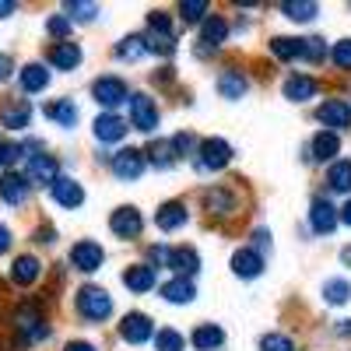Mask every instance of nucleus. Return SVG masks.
<instances>
[{
    "label": "nucleus",
    "instance_id": "1",
    "mask_svg": "<svg viewBox=\"0 0 351 351\" xmlns=\"http://www.w3.org/2000/svg\"><path fill=\"white\" fill-rule=\"evenodd\" d=\"M74 306H77V316L88 319V324H106V319L112 316V295L99 285H84L77 291Z\"/></svg>",
    "mask_w": 351,
    "mask_h": 351
},
{
    "label": "nucleus",
    "instance_id": "2",
    "mask_svg": "<svg viewBox=\"0 0 351 351\" xmlns=\"http://www.w3.org/2000/svg\"><path fill=\"white\" fill-rule=\"evenodd\" d=\"M14 330H18L28 344H39V341H46V337H49L46 316H43V313H39V306H32V302H25V306H18V309H14Z\"/></svg>",
    "mask_w": 351,
    "mask_h": 351
},
{
    "label": "nucleus",
    "instance_id": "3",
    "mask_svg": "<svg viewBox=\"0 0 351 351\" xmlns=\"http://www.w3.org/2000/svg\"><path fill=\"white\" fill-rule=\"evenodd\" d=\"M232 144L225 137H204L200 141V148H197V165L204 172H221L228 162H232Z\"/></svg>",
    "mask_w": 351,
    "mask_h": 351
},
{
    "label": "nucleus",
    "instance_id": "4",
    "mask_svg": "<svg viewBox=\"0 0 351 351\" xmlns=\"http://www.w3.org/2000/svg\"><path fill=\"white\" fill-rule=\"evenodd\" d=\"M127 106H130V127H134V130L152 134V130L158 127V106L144 95V92H130Z\"/></svg>",
    "mask_w": 351,
    "mask_h": 351
},
{
    "label": "nucleus",
    "instance_id": "5",
    "mask_svg": "<svg viewBox=\"0 0 351 351\" xmlns=\"http://www.w3.org/2000/svg\"><path fill=\"white\" fill-rule=\"evenodd\" d=\"M92 95H95V102H99L102 109H116V106H123V102L130 99V88H127L123 77L106 74V77H99V81L92 84Z\"/></svg>",
    "mask_w": 351,
    "mask_h": 351
},
{
    "label": "nucleus",
    "instance_id": "6",
    "mask_svg": "<svg viewBox=\"0 0 351 351\" xmlns=\"http://www.w3.org/2000/svg\"><path fill=\"white\" fill-rule=\"evenodd\" d=\"M102 263H106V250H102L99 243L81 239V243L71 246V267H74V271H81V274H95Z\"/></svg>",
    "mask_w": 351,
    "mask_h": 351
},
{
    "label": "nucleus",
    "instance_id": "7",
    "mask_svg": "<svg viewBox=\"0 0 351 351\" xmlns=\"http://www.w3.org/2000/svg\"><path fill=\"white\" fill-rule=\"evenodd\" d=\"M109 165H112L116 180L130 183V180H141V172H144V165H148V158H144V152H137V148H123V152L109 155Z\"/></svg>",
    "mask_w": 351,
    "mask_h": 351
},
{
    "label": "nucleus",
    "instance_id": "8",
    "mask_svg": "<svg viewBox=\"0 0 351 351\" xmlns=\"http://www.w3.org/2000/svg\"><path fill=\"white\" fill-rule=\"evenodd\" d=\"M56 176H60V165H56L53 155H28V169H25V180L28 186H53Z\"/></svg>",
    "mask_w": 351,
    "mask_h": 351
},
{
    "label": "nucleus",
    "instance_id": "9",
    "mask_svg": "<svg viewBox=\"0 0 351 351\" xmlns=\"http://www.w3.org/2000/svg\"><path fill=\"white\" fill-rule=\"evenodd\" d=\"M316 120L324 123L330 134L348 130V127H351V102H344V99H327L324 106L316 109Z\"/></svg>",
    "mask_w": 351,
    "mask_h": 351
},
{
    "label": "nucleus",
    "instance_id": "10",
    "mask_svg": "<svg viewBox=\"0 0 351 351\" xmlns=\"http://www.w3.org/2000/svg\"><path fill=\"white\" fill-rule=\"evenodd\" d=\"M337 221H341V215H337L334 204L327 197H313V204H309V225H313L316 236H330V232L337 228Z\"/></svg>",
    "mask_w": 351,
    "mask_h": 351
},
{
    "label": "nucleus",
    "instance_id": "11",
    "mask_svg": "<svg viewBox=\"0 0 351 351\" xmlns=\"http://www.w3.org/2000/svg\"><path fill=\"white\" fill-rule=\"evenodd\" d=\"M109 228H112V236H120V239H137L141 228H144V218H141L137 208H116L112 218H109Z\"/></svg>",
    "mask_w": 351,
    "mask_h": 351
},
{
    "label": "nucleus",
    "instance_id": "12",
    "mask_svg": "<svg viewBox=\"0 0 351 351\" xmlns=\"http://www.w3.org/2000/svg\"><path fill=\"white\" fill-rule=\"evenodd\" d=\"M120 337L127 344H144L148 337H155V327H152V316H144V313H127L120 319Z\"/></svg>",
    "mask_w": 351,
    "mask_h": 351
},
{
    "label": "nucleus",
    "instance_id": "13",
    "mask_svg": "<svg viewBox=\"0 0 351 351\" xmlns=\"http://www.w3.org/2000/svg\"><path fill=\"white\" fill-rule=\"evenodd\" d=\"M49 197L60 204V208H71V211L84 204V190H81L77 180H71V176H56V183L49 186Z\"/></svg>",
    "mask_w": 351,
    "mask_h": 351
},
{
    "label": "nucleus",
    "instance_id": "14",
    "mask_svg": "<svg viewBox=\"0 0 351 351\" xmlns=\"http://www.w3.org/2000/svg\"><path fill=\"white\" fill-rule=\"evenodd\" d=\"M28 180H25V172H4L0 176V200L11 204V208H21V204L28 200Z\"/></svg>",
    "mask_w": 351,
    "mask_h": 351
},
{
    "label": "nucleus",
    "instance_id": "15",
    "mask_svg": "<svg viewBox=\"0 0 351 351\" xmlns=\"http://www.w3.org/2000/svg\"><path fill=\"white\" fill-rule=\"evenodd\" d=\"M200 200H204V208H208L211 215H218V218L236 215V208H239L236 193L225 190V186H211V190H204V193H200Z\"/></svg>",
    "mask_w": 351,
    "mask_h": 351
},
{
    "label": "nucleus",
    "instance_id": "16",
    "mask_svg": "<svg viewBox=\"0 0 351 351\" xmlns=\"http://www.w3.org/2000/svg\"><path fill=\"white\" fill-rule=\"evenodd\" d=\"M341 155V137L330 134V130H319L313 141H309V148H306V158L309 162H330Z\"/></svg>",
    "mask_w": 351,
    "mask_h": 351
},
{
    "label": "nucleus",
    "instance_id": "17",
    "mask_svg": "<svg viewBox=\"0 0 351 351\" xmlns=\"http://www.w3.org/2000/svg\"><path fill=\"white\" fill-rule=\"evenodd\" d=\"M232 274L236 278H260L263 274V256H260V250H250V246H243V250H236L232 253Z\"/></svg>",
    "mask_w": 351,
    "mask_h": 351
},
{
    "label": "nucleus",
    "instance_id": "18",
    "mask_svg": "<svg viewBox=\"0 0 351 351\" xmlns=\"http://www.w3.org/2000/svg\"><path fill=\"white\" fill-rule=\"evenodd\" d=\"M169 271H176L180 278H193L200 271V256L193 246H172L169 250V263H165Z\"/></svg>",
    "mask_w": 351,
    "mask_h": 351
},
{
    "label": "nucleus",
    "instance_id": "19",
    "mask_svg": "<svg viewBox=\"0 0 351 351\" xmlns=\"http://www.w3.org/2000/svg\"><path fill=\"white\" fill-rule=\"evenodd\" d=\"M127 120H120L116 112H102L99 120H95V141H102V144H116V141H123L127 137Z\"/></svg>",
    "mask_w": 351,
    "mask_h": 351
},
{
    "label": "nucleus",
    "instance_id": "20",
    "mask_svg": "<svg viewBox=\"0 0 351 351\" xmlns=\"http://www.w3.org/2000/svg\"><path fill=\"white\" fill-rule=\"evenodd\" d=\"M186 218H190V211H186V204H183V200H169V204H162V208L155 211V225H158L162 232L183 228Z\"/></svg>",
    "mask_w": 351,
    "mask_h": 351
},
{
    "label": "nucleus",
    "instance_id": "21",
    "mask_svg": "<svg viewBox=\"0 0 351 351\" xmlns=\"http://www.w3.org/2000/svg\"><path fill=\"white\" fill-rule=\"evenodd\" d=\"M246 92H250V81H246V74H243V71L228 67V71H221V74H218V95H221V99L236 102V99H243Z\"/></svg>",
    "mask_w": 351,
    "mask_h": 351
},
{
    "label": "nucleus",
    "instance_id": "22",
    "mask_svg": "<svg viewBox=\"0 0 351 351\" xmlns=\"http://www.w3.org/2000/svg\"><path fill=\"white\" fill-rule=\"evenodd\" d=\"M158 295H162L165 302H172V306H186V302L197 299V288H193L190 278H172V281H165V285L158 288Z\"/></svg>",
    "mask_w": 351,
    "mask_h": 351
},
{
    "label": "nucleus",
    "instance_id": "23",
    "mask_svg": "<svg viewBox=\"0 0 351 351\" xmlns=\"http://www.w3.org/2000/svg\"><path fill=\"white\" fill-rule=\"evenodd\" d=\"M316 81L309 77V74H291V77H285V99L288 102H309V99H316Z\"/></svg>",
    "mask_w": 351,
    "mask_h": 351
},
{
    "label": "nucleus",
    "instance_id": "24",
    "mask_svg": "<svg viewBox=\"0 0 351 351\" xmlns=\"http://www.w3.org/2000/svg\"><path fill=\"white\" fill-rule=\"evenodd\" d=\"M39 274H43V263H39L32 253H25V256H18V260L11 263V281H14V285H21V288L36 285V281H39Z\"/></svg>",
    "mask_w": 351,
    "mask_h": 351
},
{
    "label": "nucleus",
    "instance_id": "25",
    "mask_svg": "<svg viewBox=\"0 0 351 351\" xmlns=\"http://www.w3.org/2000/svg\"><path fill=\"white\" fill-rule=\"evenodd\" d=\"M123 285L130 291H137V295H144V291L155 288V267L152 263H134V267L123 271Z\"/></svg>",
    "mask_w": 351,
    "mask_h": 351
},
{
    "label": "nucleus",
    "instance_id": "26",
    "mask_svg": "<svg viewBox=\"0 0 351 351\" xmlns=\"http://www.w3.org/2000/svg\"><path fill=\"white\" fill-rule=\"evenodd\" d=\"M49 64H53L56 71H74V67L81 64V46L71 43V39L56 43V46L49 49Z\"/></svg>",
    "mask_w": 351,
    "mask_h": 351
},
{
    "label": "nucleus",
    "instance_id": "27",
    "mask_svg": "<svg viewBox=\"0 0 351 351\" xmlns=\"http://www.w3.org/2000/svg\"><path fill=\"white\" fill-rule=\"evenodd\" d=\"M28 120H32V106H28L25 99L18 102H8L4 109H0V123H4L8 130H25Z\"/></svg>",
    "mask_w": 351,
    "mask_h": 351
},
{
    "label": "nucleus",
    "instance_id": "28",
    "mask_svg": "<svg viewBox=\"0 0 351 351\" xmlns=\"http://www.w3.org/2000/svg\"><path fill=\"white\" fill-rule=\"evenodd\" d=\"M225 39H228V21H225L221 14L204 18V25H200V43L208 46V49H218Z\"/></svg>",
    "mask_w": 351,
    "mask_h": 351
},
{
    "label": "nucleus",
    "instance_id": "29",
    "mask_svg": "<svg viewBox=\"0 0 351 351\" xmlns=\"http://www.w3.org/2000/svg\"><path fill=\"white\" fill-rule=\"evenodd\" d=\"M18 81H21V92L25 95H36V92H43V88L49 84V71L43 64H25L18 71Z\"/></svg>",
    "mask_w": 351,
    "mask_h": 351
},
{
    "label": "nucleus",
    "instance_id": "30",
    "mask_svg": "<svg viewBox=\"0 0 351 351\" xmlns=\"http://www.w3.org/2000/svg\"><path fill=\"white\" fill-rule=\"evenodd\" d=\"M190 344H193L197 351H218V348L225 344V330L215 327V324H200V327L190 334Z\"/></svg>",
    "mask_w": 351,
    "mask_h": 351
},
{
    "label": "nucleus",
    "instance_id": "31",
    "mask_svg": "<svg viewBox=\"0 0 351 351\" xmlns=\"http://www.w3.org/2000/svg\"><path fill=\"white\" fill-rule=\"evenodd\" d=\"M281 14H285L288 21L306 25V21H313V18L319 14V8L313 4V0H285V4H281Z\"/></svg>",
    "mask_w": 351,
    "mask_h": 351
},
{
    "label": "nucleus",
    "instance_id": "32",
    "mask_svg": "<svg viewBox=\"0 0 351 351\" xmlns=\"http://www.w3.org/2000/svg\"><path fill=\"white\" fill-rule=\"evenodd\" d=\"M327 190L330 193H351V162H334L327 169Z\"/></svg>",
    "mask_w": 351,
    "mask_h": 351
},
{
    "label": "nucleus",
    "instance_id": "33",
    "mask_svg": "<svg viewBox=\"0 0 351 351\" xmlns=\"http://www.w3.org/2000/svg\"><path fill=\"white\" fill-rule=\"evenodd\" d=\"M46 116L53 123H60V127H74L77 123V106L71 99H56V102L46 106Z\"/></svg>",
    "mask_w": 351,
    "mask_h": 351
},
{
    "label": "nucleus",
    "instance_id": "34",
    "mask_svg": "<svg viewBox=\"0 0 351 351\" xmlns=\"http://www.w3.org/2000/svg\"><path fill=\"white\" fill-rule=\"evenodd\" d=\"M144 158H148L155 169H172V165H176L172 141H152V144H148V152H144Z\"/></svg>",
    "mask_w": 351,
    "mask_h": 351
},
{
    "label": "nucleus",
    "instance_id": "35",
    "mask_svg": "<svg viewBox=\"0 0 351 351\" xmlns=\"http://www.w3.org/2000/svg\"><path fill=\"white\" fill-rule=\"evenodd\" d=\"M116 60H141L144 53H148V43H144V36H127L116 43Z\"/></svg>",
    "mask_w": 351,
    "mask_h": 351
},
{
    "label": "nucleus",
    "instance_id": "36",
    "mask_svg": "<svg viewBox=\"0 0 351 351\" xmlns=\"http://www.w3.org/2000/svg\"><path fill=\"white\" fill-rule=\"evenodd\" d=\"M271 53L278 56V60H295V56L302 53V39H288V36H274V39H271Z\"/></svg>",
    "mask_w": 351,
    "mask_h": 351
},
{
    "label": "nucleus",
    "instance_id": "37",
    "mask_svg": "<svg viewBox=\"0 0 351 351\" xmlns=\"http://www.w3.org/2000/svg\"><path fill=\"white\" fill-rule=\"evenodd\" d=\"M208 11H211L208 0H183V4H180V18L186 25H204V14H208Z\"/></svg>",
    "mask_w": 351,
    "mask_h": 351
},
{
    "label": "nucleus",
    "instance_id": "38",
    "mask_svg": "<svg viewBox=\"0 0 351 351\" xmlns=\"http://www.w3.org/2000/svg\"><path fill=\"white\" fill-rule=\"evenodd\" d=\"M302 60H309V64H319V60H327V39H319V36H309V39H302Z\"/></svg>",
    "mask_w": 351,
    "mask_h": 351
},
{
    "label": "nucleus",
    "instance_id": "39",
    "mask_svg": "<svg viewBox=\"0 0 351 351\" xmlns=\"http://www.w3.org/2000/svg\"><path fill=\"white\" fill-rule=\"evenodd\" d=\"M348 295H351V285H348L344 278H334V281L324 285V299H327L330 306H344Z\"/></svg>",
    "mask_w": 351,
    "mask_h": 351
},
{
    "label": "nucleus",
    "instance_id": "40",
    "mask_svg": "<svg viewBox=\"0 0 351 351\" xmlns=\"http://www.w3.org/2000/svg\"><path fill=\"white\" fill-rule=\"evenodd\" d=\"M144 43H148V53H158V56H172L176 53V36L172 32H152Z\"/></svg>",
    "mask_w": 351,
    "mask_h": 351
},
{
    "label": "nucleus",
    "instance_id": "41",
    "mask_svg": "<svg viewBox=\"0 0 351 351\" xmlns=\"http://www.w3.org/2000/svg\"><path fill=\"white\" fill-rule=\"evenodd\" d=\"M155 348H158V351H183L186 341H183L180 330H158V334H155Z\"/></svg>",
    "mask_w": 351,
    "mask_h": 351
},
{
    "label": "nucleus",
    "instance_id": "42",
    "mask_svg": "<svg viewBox=\"0 0 351 351\" xmlns=\"http://www.w3.org/2000/svg\"><path fill=\"white\" fill-rule=\"evenodd\" d=\"M197 137L190 134V130H183V134H176L172 137V152H176V158H186V155H197Z\"/></svg>",
    "mask_w": 351,
    "mask_h": 351
},
{
    "label": "nucleus",
    "instance_id": "43",
    "mask_svg": "<svg viewBox=\"0 0 351 351\" xmlns=\"http://www.w3.org/2000/svg\"><path fill=\"white\" fill-rule=\"evenodd\" d=\"M64 11H67V18H71V21H74V18H77V21H95V14H99V8H95V4H81V0H71V4H67Z\"/></svg>",
    "mask_w": 351,
    "mask_h": 351
},
{
    "label": "nucleus",
    "instance_id": "44",
    "mask_svg": "<svg viewBox=\"0 0 351 351\" xmlns=\"http://www.w3.org/2000/svg\"><path fill=\"white\" fill-rule=\"evenodd\" d=\"M260 351H295V341L285 337V334H263Z\"/></svg>",
    "mask_w": 351,
    "mask_h": 351
},
{
    "label": "nucleus",
    "instance_id": "45",
    "mask_svg": "<svg viewBox=\"0 0 351 351\" xmlns=\"http://www.w3.org/2000/svg\"><path fill=\"white\" fill-rule=\"evenodd\" d=\"M330 60H334V67H341V71H351V39H341V43H334V49H330Z\"/></svg>",
    "mask_w": 351,
    "mask_h": 351
},
{
    "label": "nucleus",
    "instance_id": "46",
    "mask_svg": "<svg viewBox=\"0 0 351 351\" xmlns=\"http://www.w3.org/2000/svg\"><path fill=\"white\" fill-rule=\"evenodd\" d=\"M46 32H49V36H56V39L64 43V36L71 32V18H64V14H56V18H49V21H46Z\"/></svg>",
    "mask_w": 351,
    "mask_h": 351
},
{
    "label": "nucleus",
    "instance_id": "47",
    "mask_svg": "<svg viewBox=\"0 0 351 351\" xmlns=\"http://www.w3.org/2000/svg\"><path fill=\"white\" fill-rule=\"evenodd\" d=\"M148 28L152 32H172V18L165 11H152L148 14Z\"/></svg>",
    "mask_w": 351,
    "mask_h": 351
},
{
    "label": "nucleus",
    "instance_id": "48",
    "mask_svg": "<svg viewBox=\"0 0 351 351\" xmlns=\"http://www.w3.org/2000/svg\"><path fill=\"white\" fill-rule=\"evenodd\" d=\"M148 260L158 263V267H165V263H169V246H152L148 250Z\"/></svg>",
    "mask_w": 351,
    "mask_h": 351
},
{
    "label": "nucleus",
    "instance_id": "49",
    "mask_svg": "<svg viewBox=\"0 0 351 351\" xmlns=\"http://www.w3.org/2000/svg\"><path fill=\"white\" fill-rule=\"evenodd\" d=\"M253 243H256L260 250H267V246H271V232H267V228H256V232H253Z\"/></svg>",
    "mask_w": 351,
    "mask_h": 351
},
{
    "label": "nucleus",
    "instance_id": "50",
    "mask_svg": "<svg viewBox=\"0 0 351 351\" xmlns=\"http://www.w3.org/2000/svg\"><path fill=\"white\" fill-rule=\"evenodd\" d=\"M8 250H11V228L0 225V253H8Z\"/></svg>",
    "mask_w": 351,
    "mask_h": 351
},
{
    "label": "nucleus",
    "instance_id": "51",
    "mask_svg": "<svg viewBox=\"0 0 351 351\" xmlns=\"http://www.w3.org/2000/svg\"><path fill=\"white\" fill-rule=\"evenodd\" d=\"M11 71H14L11 56H0V81H8V77H11Z\"/></svg>",
    "mask_w": 351,
    "mask_h": 351
},
{
    "label": "nucleus",
    "instance_id": "52",
    "mask_svg": "<svg viewBox=\"0 0 351 351\" xmlns=\"http://www.w3.org/2000/svg\"><path fill=\"white\" fill-rule=\"evenodd\" d=\"M64 351H99V348H95V344H88V341H71Z\"/></svg>",
    "mask_w": 351,
    "mask_h": 351
},
{
    "label": "nucleus",
    "instance_id": "53",
    "mask_svg": "<svg viewBox=\"0 0 351 351\" xmlns=\"http://www.w3.org/2000/svg\"><path fill=\"white\" fill-rule=\"evenodd\" d=\"M53 236H56L53 228H39V232H36V239H39V243H53Z\"/></svg>",
    "mask_w": 351,
    "mask_h": 351
},
{
    "label": "nucleus",
    "instance_id": "54",
    "mask_svg": "<svg viewBox=\"0 0 351 351\" xmlns=\"http://www.w3.org/2000/svg\"><path fill=\"white\" fill-rule=\"evenodd\" d=\"M8 14H14V4L11 0H0V18H8Z\"/></svg>",
    "mask_w": 351,
    "mask_h": 351
},
{
    "label": "nucleus",
    "instance_id": "55",
    "mask_svg": "<svg viewBox=\"0 0 351 351\" xmlns=\"http://www.w3.org/2000/svg\"><path fill=\"white\" fill-rule=\"evenodd\" d=\"M337 334H341V337H351V319H341V324H337Z\"/></svg>",
    "mask_w": 351,
    "mask_h": 351
},
{
    "label": "nucleus",
    "instance_id": "56",
    "mask_svg": "<svg viewBox=\"0 0 351 351\" xmlns=\"http://www.w3.org/2000/svg\"><path fill=\"white\" fill-rule=\"evenodd\" d=\"M337 215H341V221H344V225H351V200H348V204H344V208H341V211H337Z\"/></svg>",
    "mask_w": 351,
    "mask_h": 351
},
{
    "label": "nucleus",
    "instance_id": "57",
    "mask_svg": "<svg viewBox=\"0 0 351 351\" xmlns=\"http://www.w3.org/2000/svg\"><path fill=\"white\" fill-rule=\"evenodd\" d=\"M341 260H344V267H351V246H344V250H341Z\"/></svg>",
    "mask_w": 351,
    "mask_h": 351
},
{
    "label": "nucleus",
    "instance_id": "58",
    "mask_svg": "<svg viewBox=\"0 0 351 351\" xmlns=\"http://www.w3.org/2000/svg\"><path fill=\"white\" fill-rule=\"evenodd\" d=\"M0 148H4V144H0Z\"/></svg>",
    "mask_w": 351,
    "mask_h": 351
}]
</instances>
